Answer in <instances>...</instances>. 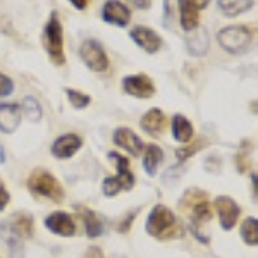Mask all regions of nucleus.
Segmentation results:
<instances>
[{"instance_id":"b1692460","label":"nucleus","mask_w":258,"mask_h":258,"mask_svg":"<svg viewBox=\"0 0 258 258\" xmlns=\"http://www.w3.org/2000/svg\"><path fill=\"white\" fill-rule=\"evenodd\" d=\"M21 109H23V114L26 115L28 120H33V122H38L43 117V110H41V105L38 103V100L33 97H24L23 103H21Z\"/></svg>"},{"instance_id":"9b49d317","label":"nucleus","mask_w":258,"mask_h":258,"mask_svg":"<svg viewBox=\"0 0 258 258\" xmlns=\"http://www.w3.org/2000/svg\"><path fill=\"white\" fill-rule=\"evenodd\" d=\"M45 227L53 234L62 236V238H71L76 232L74 220L68 212H53V214H50L45 219Z\"/></svg>"},{"instance_id":"bb28decb","label":"nucleus","mask_w":258,"mask_h":258,"mask_svg":"<svg viewBox=\"0 0 258 258\" xmlns=\"http://www.w3.org/2000/svg\"><path fill=\"white\" fill-rule=\"evenodd\" d=\"M202 150V143H195V145H191V147H186V148H179L177 152H176V155H177V159L179 160H186L188 157H191L193 153H197Z\"/></svg>"},{"instance_id":"7c9ffc66","label":"nucleus","mask_w":258,"mask_h":258,"mask_svg":"<svg viewBox=\"0 0 258 258\" xmlns=\"http://www.w3.org/2000/svg\"><path fill=\"white\" fill-rule=\"evenodd\" d=\"M69 2L73 4L78 11H83V9H86V7H88V4L91 2V0H69Z\"/></svg>"},{"instance_id":"5701e85b","label":"nucleus","mask_w":258,"mask_h":258,"mask_svg":"<svg viewBox=\"0 0 258 258\" xmlns=\"http://www.w3.org/2000/svg\"><path fill=\"white\" fill-rule=\"evenodd\" d=\"M83 220H85V226H86V234L90 238H98V236L103 234V224L95 212H91L88 209L83 210Z\"/></svg>"},{"instance_id":"393cba45","label":"nucleus","mask_w":258,"mask_h":258,"mask_svg":"<svg viewBox=\"0 0 258 258\" xmlns=\"http://www.w3.org/2000/svg\"><path fill=\"white\" fill-rule=\"evenodd\" d=\"M66 95H68L71 105L74 107L76 110H81V109H86V107L90 105L91 98L90 95L83 93L80 90H73V88H66Z\"/></svg>"},{"instance_id":"1a4fd4ad","label":"nucleus","mask_w":258,"mask_h":258,"mask_svg":"<svg viewBox=\"0 0 258 258\" xmlns=\"http://www.w3.org/2000/svg\"><path fill=\"white\" fill-rule=\"evenodd\" d=\"M215 210L219 214L220 226L224 231H231L236 226L239 217V207L231 197H219L215 198Z\"/></svg>"},{"instance_id":"f257e3e1","label":"nucleus","mask_w":258,"mask_h":258,"mask_svg":"<svg viewBox=\"0 0 258 258\" xmlns=\"http://www.w3.org/2000/svg\"><path fill=\"white\" fill-rule=\"evenodd\" d=\"M147 232L153 238L167 239V238H179L182 234V229L177 226V219L174 212L167 209L165 205H155L150 212L147 219Z\"/></svg>"},{"instance_id":"9d476101","label":"nucleus","mask_w":258,"mask_h":258,"mask_svg":"<svg viewBox=\"0 0 258 258\" xmlns=\"http://www.w3.org/2000/svg\"><path fill=\"white\" fill-rule=\"evenodd\" d=\"M131 40L138 45L140 48H143L147 53H155L159 52L162 47V38L157 31L150 30L147 26H136L133 28L131 33H129Z\"/></svg>"},{"instance_id":"4be33fe9","label":"nucleus","mask_w":258,"mask_h":258,"mask_svg":"<svg viewBox=\"0 0 258 258\" xmlns=\"http://www.w3.org/2000/svg\"><path fill=\"white\" fill-rule=\"evenodd\" d=\"M239 234L246 244H249V246H256L258 244V220H256V217L244 219L243 224H241Z\"/></svg>"},{"instance_id":"dca6fc26","label":"nucleus","mask_w":258,"mask_h":258,"mask_svg":"<svg viewBox=\"0 0 258 258\" xmlns=\"http://www.w3.org/2000/svg\"><path fill=\"white\" fill-rule=\"evenodd\" d=\"M21 122V110L14 103H0V131L14 133Z\"/></svg>"},{"instance_id":"aec40b11","label":"nucleus","mask_w":258,"mask_h":258,"mask_svg":"<svg viewBox=\"0 0 258 258\" xmlns=\"http://www.w3.org/2000/svg\"><path fill=\"white\" fill-rule=\"evenodd\" d=\"M255 6L253 0H219V7L227 18H236Z\"/></svg>"},{"instance_id":"423d86ee","label":"nucleus","mask_w":258,"mask_h":258,"mask_svg":"<svg viewBox=\"0 0 258 258\" xmlns=\"http://www.w3.org/2000/svg\"><path fill=\"white\" fill-rule=\"evenodd\" d=\"M80 57L86 64V68L95 71V73H103L109 69V57H107L105 50L93 38H88L81 43Z\"/></svg>"},{"instance_id":"473e14b6","label":"nucleus","mask_w":258,"mask_h":258,"mask_svg":"<svg viewBox=\"0 0 258 258\" xmlns=\"http://www.w3.org/2000/svg\"><path fill=\"white\" fill-rule=\"evenodd\" d=\"M6 162V152H4V147L0 145V164H4Z\"/></svg>"},{"instance_id":"2f4dec72","label":"nucleus","mask_w":258,"mask_h":258,"mask_svg":"<svg viewBox=\"0 0 258 258\" xmlns=\"http://www.w3.org/2000/svg\"><path fill=\"white\" fill-rule=\"evenodd\" d=\"M191 2H193L195 6L198 7V9H205V7L210 4V0H191Z\"/></svg>"},{"instance_id":"ddd939ff","label":"nucleus","mask_w":258,"mask_h":258,"mask_svg":"<svg viewBox=\"0 0 258 258\" xmlns=\"http://www.w3.org/2000/svg\"><path fill=\"white\" fill-rule=\"evenodd\" d=\"M114 143L117 145L119 148L129 152L133 157H140L141 152H143V147H145L140 136L129 127H117L115 129L114 131Z\"/></svg>"},{"instance_id":"a211bd4d","label":"nucleus","mask_w":258,"mask_h":258,"mask_svg":"<svg viewBox=\"0 0 258 258\" xmlns=\"http://www.w3.org/2000/svg\"><path fill=\"white\" fill-rule=\"evenodd\" d=\"M170 131H172L174 140L179 141V143H189L193 140V124L189 122L188 117L181 114H176L172 117V122H170Z\"/></svg>"},{"instance_id":"c85d7f7f","label":"nucleus","mask_w":258,"mask_h":258,"mask_svg":"<svg viewBox=\"0 0 258 258\" xmlns=\"http://www.w3.org/2000/svg\"><path fill=\"white\" fill-rule=\"evenodd\" d=\"M136 9H141V11H148L152 7V0H129Z\"/></svg>"},{"instance_id":"c756f323","label":"nucleus","mask_w":258,"mask_h":258,"mask_svg":"<svg viewBox=\"0 0 258 258\" xmlns=\"http://www.w3.org/2000/svg\"><path fill=\"white\" fill-rule=\"evenodd\" d=\"M83 258H103V251L97 246H91V248H88V251L85 253Z\"/></svg>"},{"instance_id":"7ed1b4c3","label":"nucleus","mask_w":258,"mask_h":258,"mask_svg":"<svg viewBox=\"0 0 258 258\" xmlns=\"http://www.w3.org/2000/svg\"><path fill=\"white\" fill-rule=\"evenodd\" d=\"M109 159L114 160L115 167H117V176L105 177L102 184V191L105 197H117L120 191H127L135 186V176L129 170V160L126 157L119 155L117 152H109Z\"/></svg>"},{"instance_id":"0eeeda50","label":"nucleus","mask_w":258,"mask_h":258,"mask_svg":"<svg viewBox=\"0 0 258 258\" xmlns=\"http://www.w3.org/2000/svg\"><path fill=\"white\" fill-rule=\"evenodd\" d=\"M122 88L127 95L136 98H150L155 93V85L147 74H131L122 80Z\"/></svg>"},{"instance_id":"f8f14e48","label":"nucleus","mask_w":258,"mask_h":258,"mask_svg":"<svg viewBox=\"0 0 258 258\" xmlns=\"http://www.w3.org/2000/svg\"><path fill=\"white\" fill-rule=\"evenodd\" d=\"M83 140L74 133H66V135L59 136L52 145V155L55 159H71L73 155H76L78 150L81 148Z\"/></svg>"},{"instance_id":"39448f33","label":"nucleus","mask_w":258,"mask_h":258,"mask_svg":"<svg viewBox=\"0 0 258 258\" xmlns=\"http://www.w3.org/2000/svg\"><path fill=\"white\" fill-rule=\"evenodd\" d=\"M28 188H30L33 193L40 195V197H43V198L53 200V202H60V200L64 198L62 184L45 169L33 170L30 179H28Z\"/></svg>"},{"instance_id":"cd10ccee","label":"nucleus","mask_w":258,"mask_h":258,"mask_svg":"<svg viewBox=\"0 0 258 258\" xmlns=\"http://www.w3.org/2000/svg\"><path fill=\"white\" fill-rule=\"evenodd\" d=\"M9 202H11L9 191L6 189V184H4V182L0 181V212L6 210V207L9 205Z\"/></svg>"},{"instance_id":"4468645a","label":"nucleus","mask_w":258,"mask_h":258,"mask_svg":"<svg viewBox=\"0 0 258 258\" xmlns=\"http://www.w3.org/2000/svg\"><path fill=\"white\" fill-rule=\"evenodd\" d=\"M177 11H179V21H181V28L186 33L193 31L198 28L200 23V9L195 6L191 0H176Z\"/></svg>"},{"instance_id":"6ab92c4d","label":"nucleus","mask_w":258,"mask_h":258,"mask_svg":"<svg viewBox=\"0 0 258 258\" xmlns=\"http://www.w3.org/2000/svg\"><path fill=\"white\" fill-rule=\"evenodd\" d=\"M162 160H164V152L159 145H148L147 148H143V167L148 176H155Z\"/></svg>"},{"instance_id":"a878e982","label":"nucleus","mask_w":258,"mask_h":258,"mask_svg":"<svg viewBox=\"0 0 258 258\" xmlns=\"http://www.w3.org/2000/svg\"><path fill=\"white\" fill-rule=\"evenodd\" d=\"M12 91H14V83L9 76L0 73V97H9Z\"/></svg>"},{"instance_id":"20e7f679","label":"nucleus","mask_w":258,"mask_h":258,"mask_svg":"<svg viewBox=\"0 0 258 258\" xmlns=\"http://www.w3.org/2000/svg\"><path fill=\"white\" fill-rule=\"evenodd\" d=\"M219 45L229 53H244L253 41V33L244 24L222 28L217 33Z\"/></svg>"},{"instance_id":"f03ea898","label":"nucleus","mask_w":258,"mask_h":258,"mask_svg":"<svg viewBox=\"0 0 258 258\" xmlns=\"http://www.w3.org/2000/svg\"><path fill=\"white\" fill-rule=\"evenodd\" d=\"M43 47L48 53V59L55 66L66 64V53H64V30L59 19V14L55 11L50 12L47 23L43 28Z\"/></svg>"},{"instance_id":"2eb2a0df","label":"nucleus","mask_w":258,"mask_h":258,"mask_svg":"<svg viewBox=\"0 0 258 258\" xmlns=\"http://www.w3.org/2000/svg\"><path fill=\"white\" fill-rule=\"evenodd\" d=\"M186 48L193 57H203L207 55L210 48V38L209 33L203 28H197V30L189 31V35L186 36Z\"/></svg>"},{"instance_id":"f3484780","label":"nucleus","mask_w":258,"mask_h":258,"mask_svg":"<svg viewBox=\"0 0 258 258\" xmlns=\"http://www.w3.org/2000/svg\"><path fill=\"white\" fill-rule=\"evenodd\" d=\"M140 124L143 131H147L148 135H152V136H157L164 131L165 126H167V117H165V114L160 109H150L147 114L141 117Z\"/></svg>"},{"instance_id":"6e6552de","label":"nucleus","mask_w":258,"mask_h":258,"mask_svg":"<svg viewBox=\"0 0 258 258\" xmlns=\"http://www.w3.org/2000/svg\"><path fill=\"white\" fill-rule=\"evenodd\" d=\"M102 19L114 26L126 28L131 21V11L120 0H107L102 9Z\"/></svg>"},{"instance_id":"412c9836","label":"nucleus","mask_w":258,"mask_h":258,"mask_svg":"<svg viewBox=\"0 0 258 258\" xmlns=\"http://www.w3.org/2000/svg\"><path fill=\"white\" fill-rule=\"evenodd\" d=\"M9 226L12 227V231L19 236V238H31L33 231H35V226H33V217L30 215H14V219L9 220Z\"/></svg>"}]
</instances>
